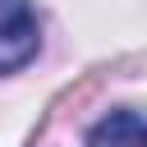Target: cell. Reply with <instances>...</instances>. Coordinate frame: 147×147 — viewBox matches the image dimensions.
Returning a JSON list of instances; mask_svg holds the SVG:
<instances>
[{"mask_svg":"<svg viewBox=\"0 0 147 147\" xmlns=\"http://www.w3.org/2000/svg\"><path fill=\"white\" fill-rule=\"evenodd\" d=\"M41 46V28L28 0H0V74L23 69L28 60H37Z\"/></svg>","mask_w":147,"mask_h":147,"instance_id":"1","label":"cell"},{"mask_svg":"<svg viewBox=\"0 0 147 147\" xmlns=\"http://www.w3.org/2000/svg\"><path fill=\"white\" fill-rule=\"evenodd\" d=\"M87 147H147V119L133 110H110L92 124Z\"/></svg>","mask_w":147,"mask_h":147,"instance_id":"2","label":"cell"}]
</instances>
